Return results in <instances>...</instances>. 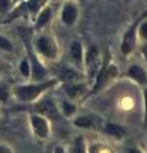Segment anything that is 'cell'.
Returning <instances> with one entry per match:
<instances>
[{"mask_svg":"<svg viewBox=\"0 0 147 153\" xmlns=\"http://www.w3.org/2000/svg\"><path fill=\"white\" fill-rule=\"evenodd\" d=\"M58 83V79H49V80H41V82H36L32 84H25V85H18L16 87V93L17 98L22 102H34L40 96L51 88L53 85Z\"/></svg>","mask_w":147,"mask_h":153,"instance_id":"obj_1","label":"cell"},{"mask_svg":"<svg viewBox=\"0 0 147 153\" xmlns=\"http://www.w3.org/2000/svg\"><path fill=\"white\" fill-rule=\"evenodd\" d=\"M118 68L115 64L110 63V55H106L105 59L102 60V64L100 66V70L96 74V78L93 80L92 91L90 94L97 93L98 91H101L107 83H110L113 79H115L118 76Z\"/></svg>","mask_w":147,"mask_h":153,"instance_id":"obj_2","label":"cell"},{"mask_svg":"<svg viewBox=\"0 0 147 153\" xmlns=\"http://www.w3.org/2000/svg\"><path fill=\"white\" fill-rule=\"evenodd\" d=\"M83 144H82V137H81V139H79V144H78V142L77 139H75V146H74V149H72L73 152H84L83 149Z\"/></svg>","mask_w":147,"mask_h":153,"instance_id":"obj_25","label":"cell"},{"mask_svg":"<svg viewBox=\"0 0 147 153\" xmlns=\"http://www.w3.org/2000/svg\"><path fill=\"white\" fill-rule=\"evenodd\" d=\"M79 76H81V74L72 68H64L59 73V78L63 80V82H68V83H72V82L78 80Z\"/></svg>","mask_w":147,"mask_h":153,"instance_id":"obj_15","label":"cell"},{"mask_svg":"<svg viewBox=\"0 0 147 153\" xmlns=\"http://www.w3.org/2000/svg\"><path fill=\"white\" fill-rule=\"evenodd\" d=\"M127 75L141 85L147 84V73L145 71V69L142 68V66L137 65V64H133V65L129 66V69H128V71H127Z\"/></svg>","mask_w":147,"mask_h":153,"instance_id":"obj_10","label":"cell"},{"mask_svg":"<svg viewBox=\"0 0 147 153\" xmlns=\"http://www.w3.org/2000/svg\"><path fill=\"white\" fill-rule=\"evenodd\" d=\"M36 50L39 51V54L49 60H54L58 57V46H56L55 41L50 36H40L37 37L35 42Z\"/></svg>","mask_w":147,"mask_h":153,"instance_id":"obj_6","label":"cell"},{"mask_svg":"<svg viewBox=\"0 0 147 153\" xmlns=\"http://www.w3.org/2000/svg\"><path fill=\"white\" fill-rule=\"evenodd\" d=\"M146 18H147V10L143 14H141V17L137 18L136 21L129 26V28L127 30V32L124 33V36H123V41H122V45H120L122 52L124 55H129L131 52L134 50L136 44H137V30H138L140 23L143 21V19H146Z\"/></svg>","mask_w":147,"mask_h":153,"instance_id":"obj_3","label":"cell"},{"mask_svg":"<svg viewBox=\"0 0 147 153\" xmlns=\"http://www.w3.org/2000/svg\"><path fill=\"white\" fill-rule=\"evenodd\" d=\"M143 97H145V129H147V89H145L143 92Z\"/></svg>","mask_w":147,"mask_h":153,"instance_id":"obj_24","label":"cell"},{"mask_svg":"<svg viewBox=\"0 0 147 153\" xmlns=\"http://www.w3.org/2000/svg\"><path fill=\"white\" fill-rule=\"evenodd\" d=\"M47 0H27L25 3L26 8L30 14H37L42 8L46 5Z\"/></svg>","mask_w":147,"mask_h":153,"instance_id":"obj_17","label":"cell"},{"mask_svg":"<svg viewBox=\"0 0 147 153\" xmlns=\"http://www.w3.org/2000/svg\"><path fill=\"white\" fill-rule=\"evenodd\" d=\"M30 120H31V125H32V129H34L35 134L40 139H45V138L49 135V131H50L47 119L40 114H34L30 116Z\"/></svg>","mask_w":147,"mask_h":153,"instance_id":"obj_8","label":"cell"},{"mask_svg":"<svg viewBox=\"0 0 147 153\" xmlns=\"http://www.w3.org/2000/svg\"><path fill=\"white\" fill-rule=\"evenodd\" d=\"M105 131L115 139H122L125 135V130L118 124H107L105 126Z\"/></svg>","mask_w":147,"mask_h":153,"instance_id":"obj_16","label":"cell"},{"mask_svg":"<svg viewBox=\"0 0 147 153\" xmlns=\"http://www.w3.org/2000/svg\"><path fill=\"white\" fill-rule=\"evenodd\" d=\"M34 110L36 114H40L42 116H45L46 119H50V120H60L61 119L59 110L51 98L46 97V98L40 100L34 106Z\"/></svg>","mask_w":147,"mask_h":153,"instance_id":"obj_7","label":"cell"},{"mask_svg":"<svg viewBox=\"0 0 147 153\" xmlns=\"http://www.w3.org/2000/svg\"><path fill=\"white\" fill-rule=\"evenodd\" d=\"M37 14H39V16H37V21H36V30H41L51 19V8L44 7Z\"/></svg>","mask_w":147,"mask_h":153,"instance_id":"obj_14","label":"cell"},{"mask_svg":"<svg viewBox=\"0 0 147 153\" xmlns=\"http://www.w3.org/2000/svg\"><path fill=\"white\" fill-rule=\"evenodd\" d=\"M70 56H72V59L74 61L75 65H82L83 64V49H82V44L81 42H73L72 45H70Z\"/></svg>","mask_w":147,"mask_h":153,"instance_id":"obj_13","label":"cell"},{"mask_svg":"<svg viewBox=\"0 0 147 153\" xmlns=\"http://www.w3.org/2000/svg\"><path fill=\"white\" fill-rule=\"evenodd\" d=\"M61 21L64 22L65 26H73L75 21L78 18V8L74 3L72 1H67L63 5V9H61Z\"/></svg>","mask_w":147,"mask_h":153,"instance_id":"obj_9","label":"cell"},{"mask_svg":"<svg viewBox=\"0 0 147 153\" xmlns=\"http://www.w3.org/2000/svg\"><path fill=\"white\" fill-rule=\"evenodd\" d=\"M0 152H5V153H9V152H12V151L9 149L8 147H1V146H0Z\"/></svg>","mask_w":147,"mask_h":153,"instance_id":"obj_27","label":"cell"},{"mask_svg":"<svg viewBox=\"0 0 147 153\" xmlns=\"http://www.w3.org/2000/svg\"><path fill=\"white\" fill-rule=\"evenodd\" d=\"M13 4V0H0V13L5 14L10 10Z\"/></svg>","mask_w":147,"mask_h":153,"instance_id":"obj_21","label":"cell"},{"mask_svg":"<svg viewBox=\"0 0 147 153\" xmlns=\"http://www.w3.org/2000/svg\"><path fill=\"white\" fill-rule=\"evenodd\" d=\"M142 54H143L145 59H146V61H147V44L143 45V47H142Z\"/></svg>","mask_w":147,"mask_h":153,"instance_id":"obj_26","label":"cell"},{"mask_svg":"<svg viewBox=\"0 0 147 153\" xmlns=\"http://www.w3.org/2000/svg\"><path fill=\"white\" fill-rule=\"evenodd\" d=\"M97 120L98 119L96 116H91V115H83V116L77 117L73 121L74 126L77 128H82V129H91L97 125Z\"/></svg>","mask_w":147,"mask_h":153,"instance_id":"obj_11","label":"cell"},{"mask_svg":"<svg viewBox=\"0 0 147 153\" xmlns=\"http://www.w3.org/2000/svg\"><path fill=\"white\" fill-rule=\"evenodd\" d=\"M87 92V85L84 83H73L69 84L65 88V93H67L70 98H79Z\"/></svg>","mask_w":147,"mask_h":153,"instance_id":"obj_12","label":"cell"},{"mask_svg":"<svg viewBox=\"0 0 147 153\" xmlns=\"http://www.w3.org/2000/svg\"><path fill=\"white\" fill-rule=\"evenodd\" d=\"M22 37H23V40H25L26 49H27V52H28V60H30V64H31L32 80H34V82H41V80H44V78L46 76L47 70L42 66V64L39 61V59H37L36 54L34 52V50H32V47H31V42L27 38V35L23 33Z\"/></svg>","mask_w":147,"mask_h":153,"instance_id":"obj_4","label":"cell"},{"mask_svg":"<svg viewBox=\"0 0 147 153\" xmlns=\"http://www.w3.org/2000/svg\"><path fill=\"white\" fill-rule=\"evenodd\" d=\"M127 1H128V0H127Z\"/></svg>","mask_w":147,"mask_h":153,"instance_id":"obj_28","label":"cell"},{"mask_svg":"<svg viewBox=\"0 0 147 153\" xmlns=\"http://www.w3.org/2000/svg\"><path fill=\"white\" fill-rule=\"evenodd\" d=\"M140 37L142 40H147V22L140 23Z\"/></svg>","mask_w":147,"mask_h":153,"instance_id":"obj_23","label":"cell"},{"mask_svg":"<svg viewBox=\"0 0 147 153\" xmlns=\"http://www.w3.org/2000/svg\"><path fill=\"white\" fill-rule=\"evenodd\" d=\"M19 69H21V73L25 75V76H30V74H31V64H30V60H28V57H26V59H23L21 61Z\"/></svg>","mask_w":147,"mask_h":153,"instance_id":"obj_19","label":"cell"},{"mask_svg":"<svg viewBox=\"0 0 147 153\" xmlns=\"http://www.w3.org/2000/svg\"><path fill=\"white\" fill-rule=\"evenodd\" d=\"M61 108H63V112H64L65 116H72V115L75 112V110H77V107H75L73 103H70L68 101H63Z\"/></svg>","mask_w":147,"mask_h":153,"instance_id":"obj_18","label":"cell"},{"mask_svg":"<svg viewBox=\"0 0 147 153\" xmlns=\"http://www.w3.org/2000/svg\"><path fill=\"white\" fill-rule=\"evenodd\" d=\"M9 88L7 85H0V102H7L9 100Z\"/></svg>","mask_w":147,"mask_h":153,"instance_id":"obj_22","label":"cell"},{"mask_svg":"<svg viewBox=\"0 0 147 153\" xmlns=\"http://www.w3.org/2000/svg\"><path fill=\"white\" fill-rule=\"evenodd\" d=\"M0 49L4 50V51H12L13 50L12 42L9 41L7 37H4L1 35H0Z\"/></svg>","mask_w":147,"mask_h":153,"instance_id":"obj_20","label":"cell"},{"mask_svg":"<svg viewBox=\"0 0 147 153\" xmlns=\"http://www.w3.org/2000/svg\"><path fill=\"white\" fill-rule=\"evenodd\" d=\"M83 63L86 65V70H87V75L88 79L95 80L96 78V74L100 70V66L102 64V61L100 59V52L96 46H91L87 50L86 55L83 57Z\"/></svg>","mask_w":147,"mask_h":153,"instance_id":"obj_5","label":"cell"}]
</instances>
